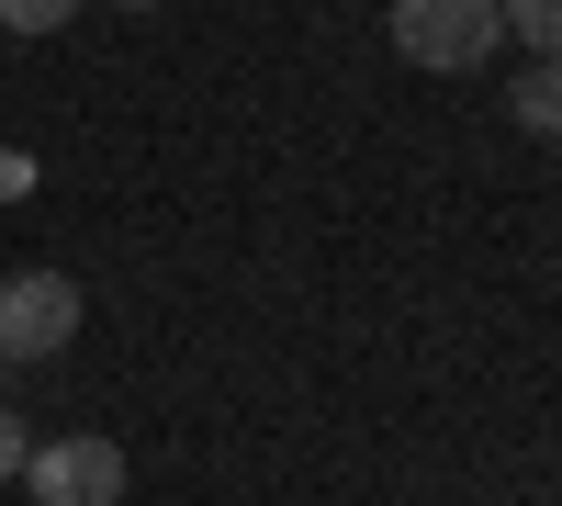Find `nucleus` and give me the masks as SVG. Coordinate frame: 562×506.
Here are the masks:
<instances>
[{"label": "nucleus", "instance_id": "nucleus-1", "mask_svg": "<svg viewBox=\"0 0 562 506\" xmlns=\"http://www.w3.org/2000/svg\"><path fill=\"white\" fill-rule=\"evenodd\" d=\"M506 45V12L495 0H394V57L428 68V79H461Z\"/></svg>", "mask_w": 562, "mask_h": 506}, {"label": "nucleus", "instance_id": "nucleus-2", "mask_svg": "<svg viewBox=\"0 0 562 506\" xmlns=\"http://www.w3.org/2000/svg\"><path fill=\"white\" fill-rule=\"evenodd\" d=\"M79 282L68 270H12L0 282V360H57L68 338H79Z\"/></svg>", "mask_w": 562, "mask_h": 506}, {"label": "nucleus", "instance_id": "nucleus-3", "mask_svg": "<svg viewBox=\"0 0 562 506\" xmlns=\"http://www.w3.org/2000/svg\"><path fill=\"white\" fill-rule=\"evenodd\" d=\"M12 484L34 506H124V450L113 439H34Z\"/></svg>", "mask_w": 562, "mask_h": 506}, {"label": "nucleus", "instance_id": "nucleus-4", "mask_svg": "<svg viewBox=\"0 0 562 506\" xmlns=\"http://www.w3.org/2000/svg\"><path fill=\"white\" fill-rule=\"evenodd\" d=\"M506 113H518V135H562V57H529L506 79Z\"/></svg>", "mask_w": 562, "mask_h": 506}, {"label": "nucleus", "instance_id": "nucleus-5", "mask_svg": "<svg viewBox=\"0 0 562 506\" xmlns=\"http://www.w3.org/2000/svg\"><path fill=\"white\" fill-rule=\"evenodd\" d=\"M506 12V34L529 45V57H562V0H495Z\"/></svg>", "mask_w": 562, "mask_h": 506}, {"label": "nucleus", "instance_id": "nucleus-6", "mask_svg": "<svg viewBox=\"0 0 562 506\" xmlns=\"http://www.w3.org/2000/svg\"><path fill=\"white\" fill-rule=\"evenodd\" d=\"M79 0H0V34H57Z\"/></svg>", "mask_w": 562, "mask_h": 506}, {"label": "nucleus", "instance_id": "nucleus-7", "mask_svg": "<svg viewBox=\"0 0 562 506\" xmlns=\"http://www.w3.org/2000/svg\"><path fill=\"white\" fill-rule=\"evenodd\" d=\"M23 450H34V428L12 417V405H0V484H12V473H23Z\"/></svg>", "mask_w": 562, "mask_h": 506}, {"label": "nucleus", "instance_id": "nucleus-8", "mask_svg": "<svg viewBox=\"0 0 562 506\" xmlns=\"http://www.w3.org/2000/svg\"><path fill=\"white\" fill-rule=\"evenodd\" d=\"M113 12H158V0H113Z\"/></svg>", "mask_w": 562, "mask_h": 506}]
</instances>
